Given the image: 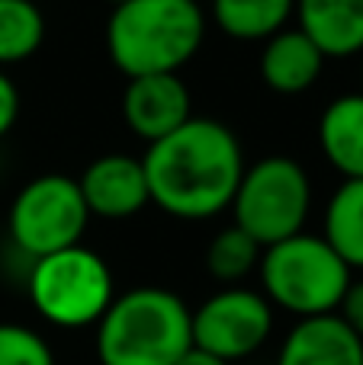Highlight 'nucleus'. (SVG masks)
I'll return each mask as SVG.
<instances>
[{
	"label": "nucleus",
	"mask_w": 363,
	"mask_h": 365,
	"mask_svg": "<svg viewBox=\"0 0 363 365\" xmlns=\"http://www.w3.org/2000/svg\"><path fill=\"white\" fill-rule=\"evenodd\" d=\"M151 202L180 221H209L232 208L244 173L238 135L219 119H187L141 158Z\"/></svg>",
	"instance_id": "1"
},
{
	"label": "nucleus",
	"mask_w": 363,
	"mask_h": 365,
	"mask_svg": "<svg viewBox=\"0 0 363 365\" xmlns=\"http://www.w3.org/2000/svg\"><path fill=\"white\" fill-rule=\"evenodd\" d=\"M206 38L199 0H126L106 19V55L119 74H177Z\"/></svg>",
	"instance_id": "2"
},
{
	"label": "nucleus",
	"mask_w": 363,
	"mask_h": 365,
	"mask_svg": "<svg viewBox=\"0 0 363 365\" xmlns=\"http://www.w3.org/2000/svg\"><path fill=\"white\" fill-rule=\"evenodd\" d=\"M190 346V308L177 292L158 285L116 295L96 321L100 365H174Z\"/></svg>",
	"instance_id": "3"
},
{
	"label": "nucleus",
	"mask_w": 363,
	"mask_h": 365,
	"mask_svg": "<svg viewBox=\"0 0 363 365\" xmlns=\"http://www.w3.org/2000/svg\"><path fill=\"white\" fill-rule=\"evenodd\" d=\"M261 295L296 317L334 314L351 285V266L328 247L322 234L299 231L287 240L264 247Z\"/></svg>",
	"instance_id": "4"
},
{
	"label": "nucleus",
	"mask_w": 363,
	"mask_h": 365,
	"mask_svg": "<svg viewBox=\"0 0 363 365\" xmlns=\"http://www.w3.org/2000/svg\"><path fill=\"white\" fill-rule=\"evenodd\" d=\"M113 298L116 285L106 259L84 244L39 257L29 266L32 308L61 330L96 327Z\"/></svg>",
	"instance_id": "5"
},
{
	"label": "nucleus",
	"mask_w": 363,
	"mask_h": 365,
	"mask_svg": "<svg viewBox=\"0 0 363 365\" xmlns=\"http://www.w3.org/2000/svg\"><path fill=\"white\" fill-rule=\"evenodd\" d=\"M309 212H312V180L299 160L270 154L244 167L232 199V215L235 225L261 247L306 231Z\"/></svg>",
	"instance_id": "6"
},
{
	"label": "nucleus",
	"mask_w": 363,
	"mask_h": 365,
	"mask_svg": "<svg viewBox=\"0 0 363 365\" xmlns=\"http://www.w3.org/2000/svg\"><path fill=\"white\" fill-rule=\"evenodd\" d=\"M90 225L87 202L74 177L68 173H42L29 180L10 202L6 231L23 257L39 259L64 247L81 244Z\"/></svg>",
	"instance_id": "7"
},
{
	"label": "nucleus",
	"mask_w": 363,
	"mask_h": 365,
	"mask_svg": "<svg viewBox=\"0 0 363 365\" xmlns=\"http://www.w3.org/2000/svg\"><path fill=\"white\" fill-rule=\"evenodd\" d=\"M274 330V304L261 292L229 285L190 311L193 346L225 362L254 356Z\"/></svg>",
	"instance_id": "8"
},
{
	"label": "nucleus",
	"mask_w": 363,
	"mask_h": 365,
	"mask_svg": "<svg viewBox=\"0 0 363 365\" xmlns=\"http://www.w3.org/2000/svg\"><path fill=\"white\" fill-rule=\"evenodd\" d=\"M122 122L141 141H161L193 119V96L180 74L129 77L122 90Z\"/></svg>",
	"instance_id": "9"
},
{
	"label": "nucleus",
	"mask_w": 363,
	"mask_h": 365,
	"mask_svg": "<svg viewBox=\"0 0 363 365\" xmlns=\"http://www.w3.org/2000/svg\"><path fill=\"white\" fill-rule=\"evenodd\" d=\"M77 186L87 202L90 218L126 221L145 205H151L145 167H141V158H132V154H103L90 160L87 170L77 177Z\"/></svg>",
	"instance_id": "10"
},
{
	"label": "nucleus",
	"mask_w": 363,
	"mask_h": 365,
	"mask_svg": "<svg viewBox=\"0 0 363 365\" xmlns=\"http://www.w3.org/2000/svg\"><path fill=\"white\" fill-rule=\"evenodd\" d=\"M277 365H363V340L338 314L299 317L283 340Z\"/></svg>",
	"instance_id": "11"
},
{
	"label": "nucleus",
	"mask_w": 363,
	"mask_h": 365,
	"mask_svg": "<svg viewBox=\"0 0 363 365\" xmlns=\"http://www.w3.org/2000/svg\"><path fill=\"white\" fill-rule=\"evenodd\" d=\"M325 68V55L315 48V42L296 26L274 32L264 38L257 71L261 81L280 96H299L309 87H315Z\"/></svg>",
	"instance_id": "12"
},
{
	"label": "nucleus",
	"mask_w": 363,
	"mask_h": 365,
	"mask_svg": "<svg viewBox=\"0 0 363 365\" xmlns=\"http://www.w3.org/2000/svg\"><path fill=\"white\" fill-rule=\"evenodd\" d=\"M293 16L325 61L363 55V0H296Z\"/></svg>",
	"instance_id": "13"
},
{
	"label": "nucleus",
	"mask_w": 363,
	"mask_h": 365,
	"mask_svg": "<svg viewBox=\"0 0 363 365\" xmlns=\"http://www.w3.org/2000/svg\"><path fill=\"white\" fill-rule=\"evenodd\" d=\"M322 158L344 180H363V93H344L319 119Z\"/></svg>",
	"instance_id": "14"
},
{
	"label": "nucleus",
	"mask_w": 363,
	"mask_h": 365,
	"mask_svg": "<svg viewBox=\"0 0 363 365\" xmlns=\"http://www.w3.org/2000/svg\"><path fill=\"white\" fill-rule=\"evenodd\" d=\"M296 0H212L209 13L219 32L238 42H264L287 29Z\"/></svg>",
	"instance_id": "15"
},
{
	"label": "nucleus",
	"mask_w": 363,
	"mask_h": 365,
	"mask_svg": "<svg viewBox=\"0 0 363 365\" xmlns=\"http://www.w3.org/2000/svg\"><path fill=\"white\" fill-rule=\"evenodd\" d=\"M322 237L351 269H363V180H344L332 192Z\"/></svg>",
	"instance_id": "16"
},
{
	"label": "nucleus",
	"mask_w": 363,
	"mask_h": 365,
	"mask_svg": "<svg viewBox=\"0 0 363 365\" xmlns=\"http://www.w3.org/2000/svg\"><path fill=\"white\" fill-rule=\"evenodd\" d=\"M45 16L32 0H0V68L23 64L42 48Z\"/></svg>",
	"instance_id": "17"
},
{
	"label": "nucleus",
	"mask_w": 363,
	"mask_h": 365,
	"mask_svg": "<svg viewBox=\"0 0 363 365\" xmlns=\"http://www.w3.org/2000/svg\"><path fill=\"white\" fill-rule=\"evenodd\" d=\"M261 253H264V247L251 234H244L238 225H229L206 247V269H209V276L216 282L235 285L257 269Z\"/></svg>",
	"instance_id": "18"
},
{
	"label": "nucleus",
	"mask_w": 363,
	"mask_h": 365,
	"mask_svg": "<svg viewBox=\"0 0 363 365\" xmlns=\"http://www.w3.org/2000/svg\"><path fill=\"white\" fill-rule=\"evenodd\" d=\"M0 365H55V353L36 330L0 324Z\"/></svg>",
	"instance_id": "19"
},
{
	"label": "nucleus",
	"mask_w": 363,
	"mask_h": 365,
	"mask_svg": "<svg viewBox=\"0 0 363 365\" xmlns=\"http://www.w3.org/2000/svg\"><path fill=\"white\" fill-rule=\"evenodd\" d=\"M19 119V90L13 83V77L0 68V141L13 132Z\"/></svg>",
	"instance_id": "20"
},
{
	"label": "nucleus",
	"mask_w": 363,
	"mask_h": 365,
	"mask_svg": "<svg viewBox=\"0 0 363 365\" xmlns=\"http://www.w3.org/2000/svg\"><path fill=\"white\" fill-rule=\"evenodd\" d=\"M334 314L363 340V279H351V285H347V292Z\"/></svg>",
	"instance_id": "21"
},
{
	"label": "nucleus",
	"mask_w": 363,
	"mask_h": 365,
	"mask_svg": "<svg viewBox=\"0 0 363 365\" xmlns=\"http://www.w3.org/2000/svg\"><path fill=\"white\" fill-rule=\"evenodd\" d=\"M174 365H232V362H225V359H219V356H212V353H203V349H197V346H190L184 356H180Z\"/></svg>",
	"instance_id": "22"
},
{
	"label": "nucleus",
	"mask_w": 363,
	"mask_h": 365,
	"mask_svg": "<svg viewBox=\"0 0 363 365\" xmlns=\"http://www.w3.org/2000/svg\"><path fill=\"white\" fill-rule=\"evenodd\" d=\"M106 4H113V6H119V4H126V0H106Z\"/></svg>",
	"instance_id": "23"
},
{
	"label": "nucleus",
	"mask_w": 363,
	"mask_h": 365,
	"mask_svg": "<svg viewBox=\"0 0 363 365\" xmlns=\"http://www.w3.org/2000/svg\"><path fill=\"white\" fill-rule=\"evenodd\" d=\"M360 87H363V71H360ZM360 93H363V90H360Z\"/></svg>",
	"instance_id": "24"
}]
</instances>
